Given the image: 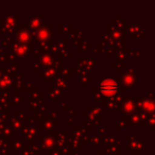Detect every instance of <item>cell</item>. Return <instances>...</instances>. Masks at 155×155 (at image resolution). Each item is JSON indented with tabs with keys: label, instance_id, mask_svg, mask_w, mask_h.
Segmentation results:
<instances>
[{
	"label": "cell",
	"instance_id": "6da1fadb",
	"mask_svg": "<svg viewBox=\"0 0 155 155\" xmlns=\"http://www.w3.org/2000/svg\"><path fill=\"white\" fill-rule=\"evenodd\" d=\"M100 91L105 95H113L115 94L117 91L119 89L118 85L116 84L115 82L113 81H104L100 84V87H99Z\"/></svg>",
	"mask_w": 155,
	"mask_h": 155
}]
</instances>
